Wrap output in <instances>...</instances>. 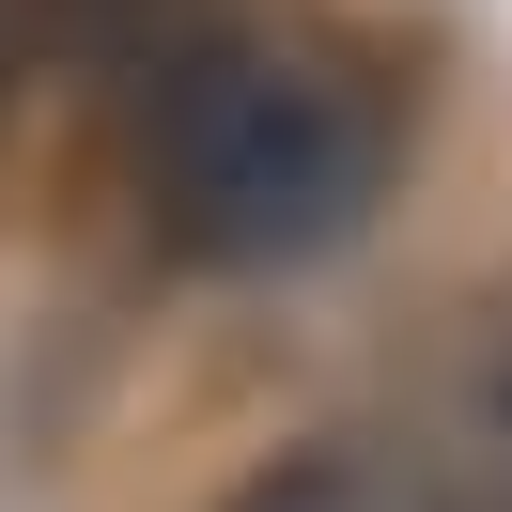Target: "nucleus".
I'll use <instances>...</instances> for the list:
<instances>
[{"label":"nucleus","instance_id":"obj_3","mask_svg":"<svg viewBox=\"0 0 512 512\" xmlns=\"http://www.w3.org/2000/svg\"><path fill=\"white\" fill-rule=\"evenodd\" d=\"M47 63H63V16H47V0H0V125H16V94H32Z\"/></svg>","mask_w":512,"mask_h":512},{"label":"nucleus","instance_id":"obj_2","mask_svg":"<svg viewBox=\"0 0 512 512\" xmlns=\"http://www.w3.org/2000/svg\"><path fill=\"white\" fill-rule=\"evenodd\" d=\"M218 512H404V481H388V450H357V435H311V450H264V466L233 481Z\"/></svg>","mask_w":512,"mask_h":512},{"label":"nucleus","instance_id":"obj_1","mask_svg":"<svg viewBox=\"0 0 512 512\" xmlns=\"http://www.w3.org/2000/svg\"><path fill=\"white\" fill-rule=\"evenodd\" d=\"M373 171H388L373 109L311 47L202 32L187 63L140 78V187H156L171 249H202V264H295L326 233H357Z\"/></svg>","mask_w":512,"mask_h":512}]
</instances>
